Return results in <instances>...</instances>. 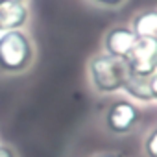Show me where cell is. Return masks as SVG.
<instances>
[{"instance_id":"obj_7","label":"cell","mask_w":157,"mask_h":157,"mask_svg":"<svg viewBox=\"0 0 157 157\" xmlns=\"http://www.w3.org/2000/svg\"><path fill=\"white\" fill-rule=\"evenodd\" d=\"M122 91L137 100V102H153V89H151V76H140L129 72Z\"/></svg>"},{"instance_id":"obj_8","label":"cell","mask_w":157,"mask_h":157,"mask_svg":"<svg viewBox=\"0 0 157 157\" xmlns=\"http://www.w3.org/2000/svg\"><path fill=\"white\" fill-rule=\"evenodd\" d=\"M137 37L157 39V10H144L135 15L133 24L129 26Z\"/></svg>"},{"instance_id":"obj_2","label":"cell","mask_w":157,"mask_h":157,"mask_svg":"<svg viewBox=\"0 0 157 157\" xmlns=\"http://www.w3.org/2000/svg\"><path fill=\"white\" fill-rule=\"evenodd\" d=\"M33 59L30 39L19 32L10 30L0 35V68L6 72H22Z\"/></svg>"},{"instance_id":"obj_14","label":"cell","mask_w":157,"mask_h":157,"mask_svg":"<svg viewBox=\"0 0 157 157\" xmlns=\"http://www.w3.org/2000/svg\"><path fill=\"white\" fill-rule=\"evenodd\" d=\"M0 2H22V0H0Z\"/></svg>"},{"instance_id":"obj_13","label":"cell","mask_w":157,"mask_h":157,"mask_svg":"<svg viewBox=\"0 0 157 157\" xmlns=\"http://www.w3.org/2000/svg\"><path fill=\"white\" fill-rule=\"evenodd\" d=\"M94 157H122V155H118V153H111V151H105V153H98V155H94Z\"/></svg>"},{"instance_id":"obj_5","label":"cell","mask_w":157,"mask_h":157,"mask_svg":"<svg viewBox=\"0 0 157 157\" xmlns=\"http://www.w3.org/2000/svg\"><path fill=\"white\" fill-rule=\"evenodd\" d=\"M135 41H137V35L129 26H113L104 37V52L113 57L126 59L133 50Z\"/></svg>"},{"instance_id":"obj_1","label":"cell","mask_w":157,"mask_h":157,"mask_svg":"<svg viewBox=\"0 0 157 157\" xmlns=\"http://www.w3.org/2000/svg\"><path fill=\"white\" fill-rule=\"evenodd\" d=\"M129 67L126 59L113 57L105 52L96 54L89 61V78L91 83L100 94H115L122 91L128 76H129Z\"/></svg>"},{"instance_id":"obj_12","label":"cell","mask_w":157,"mask_h":157,"mask_svg":"<svg viewBox=\"0 0 157 157\" xmlns=\"http://www.w3.org/2000/svg\"><path fill=\"white\" fill-rule=\"evenodd\" d=\"M151 89H153V102H157V72L151 76Z\"/></svg>"},{"instance_id":"obj_9","label":"cell","mask_w":157,"mask_h":157,"mask_svg":"<svg viewBox=\"0 0 157 157\" xmlns=\"http://www.w3.org/2000/svg\"><path fill=\"white\" fill-rule=\"evenodd\" d=\"M144 151L148 157H157V128H153L144 139Z\"/></svg>"},{"instance_id":"obj_3","label":"cell","mask_w":157,"mask_h":157,"mask_svg":"<svg viewBox=\"0 0 157 157\" xmlns=\"http://www.w3.org/2000/svg\"><path fill=\"white\" fill-rule=\"evenodd\" d=\"M140 122V109L129 100H117L105 113V126L115 135H126Z\"/></svg>"},{"instance_id":"obj_6","label":"cell","mask_w":157,"mask_h":157,"mask_svg":"<svg viewBox=\"0 0 157 157\" xmlns=\"http://www.w3.org/2000/svg\"><path fill=\"white\" fill-rule=\"evenodd\" d=\"M28 21V10L22 2H0V30H19Z\"/></svg>"},{"instance_id":"obj_10","label":"cell","mask_w":157,"mask_h":157,"mask_svg":"<svg viewBox=\"0 0 157 157\" xmlns=\"http://www.w3.org/2000/svg\"><path fill=\"white\" fill-rule=\"evenodd\" d=\"M93 2L98 6H104V8H117V6L124 4L126 0H93Z\"/></svg>"},{"instance_id":"obj_4","label":"cell","mask_w":157,"mask_h":157,"mask_svg":"<svg viewBox=\"0 0 157 157\" xmlns=\"http://www.w3.org/2000/svg\"><path fill=\"white\" fill-rule=\"evenodd\" d=\"M126 63L133 74L153 76L157 72V39L137 37L133 50L126 57Z\"/></svg>"},{"instance_id":"obj_11","label":"cell","mask_w":157,"mask_h":157,"mask_svg":"<svg viewBox=\"0 0 157 157\" xmlns=\"http://www.w3.org/2000/svg\"><path fill=\"white\" fill-rule=\"evenodd\" d=\"M0 157H15V153L8 146H0Z\"/></svg>"}]
</instances>
